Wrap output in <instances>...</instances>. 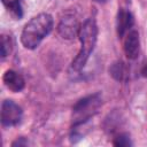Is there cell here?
<instances>
[{
  "mask_svg": "<svg viewBox=\"0 0 147 147\" xmlns=\"http://www.w3.org/2000/svg\"><path fill=\"white\" fill-rule=\"evenodd\" d=\"M13 51V39L9 34H1V59L5 60Z\"/></svg>",
  "mask_w": 147,
  "mask_h": 147,
  "instance_id": "obj_10",
  "label": "cell"
},
{
  "mask_svg": "<svg viewBox=\"0 0 147 147\" xmlns=\"http://www.w3.org/2000/svg\"><path fill=\"white\" fill-rule=\"evenodd\" d=\"M110 74L111 76L117 79V80H122L125 76V69H124V65L123 63H114L113 67L110 68Z\"/></svg>",
  "mask_w": 147,
  "mask_h": 147,
  "instance_id": "obj_11",
  "label": "cell"
},
{
  "mask_svg": "<svg viewBox=\"0 0 147 147\" xmlns=\"http://www.w3.org/2000/svg\"><path fill=\"white\" fill-rule=\"evenodd\" d=\"M95 1H98V2H106L107 0H95Z\"/></svg>",
  "mask_w": 147,
  "mask_h": 147,
  "instance_id": "obj_14",
  "label": "cell"
},
{
  "mask_svg": "<svg viewBox=\"0 0 147 147\" xmlns=\"http://www.w3.org/2000/svg\"><path fill=\"white\" fill-rule=\"evenodd\" d=\"M141 74H142V76L147 77V63L144 65V68H142V70H141Z\"/></svg>",
  "mask_w": 147,
  "mask_h": 147,
  "instance_id": "obj_13",
  "label": "cell"
},
{
  "mask_svg": "<svg viewBox=\"0 0 147 147\" xmlns=\"http://www.w3.org/2000/svg\"><path fill=\"white\" fill-rule=\"evenodd\" d=\"M54 25L52 15L40 13L32 17L23 28L21 33V42L26 49H36L40 42L51 33Z\"/></svg>",
  "mask_w": 147,
  "mask_h": 147,
  "instance_id": "obj_1",
  "label": "cell"
},
{
  "mask_svg": "<svg viewBox=\"0 0 147 147\" xmlns=\"http://www.w3.org/2000/svg\"><path fill=\"white\" fill-rule=\"evenodd\" d=\"M2 5L7 8V10L13 15L15 18L20 20L23 15V9H22V1L23 0H1Z\"/></svg>",
  "mask_w": 147,
  "mask_h": 147,
  "instance_id": "obj_9",
  "label": "cell"
},
{
  "mask_svg": "<svg viewBox=\"0 0 147 147\" xmlns=\"http://www.w3.org/2000/svg\"><path fill=\"white\" fill-rule=\"evenodd\" d=\"M78 37L80 40V48L71 63V69L75 71H79L85 67L90 55L95 47L98 39V25L93 18H87L82 24Z\"/></svg>",
  "mask_w": 147,
  "mask_h": 147,
  "instance_id": "obj_2",
  "label": "cell"
},
{
  "mask_svg": "<svg viewBox=\"0 0 147 147\" xmlns=\"http://www.w3.org/2000/svg\"><path fill=\"white\" fill-rule=\"evenodd\" d=\"M133 25V16L129 10L119 9L117 13V20H116V28L117 33L119 37H124L127 31L132 29Z\"/></svg>",
  "mask_w": 147,
  "mask_h": 147,
  "instance_id": "obj_8",
  "label": "cell"
},
{
  "mask_svg": "<svg viewBox=\"0 0 147 147\" xmlns=\"http://www.w3.org/2000/svg\"><path fill=\"white\" fill-rule=\"evenodd\" d=\"M23 110L13 100H5L1 103V124L3 126H15L22 119Z\"/></svg>",
  "mask_w": 147,
  "mask_h": 147,
  "instance_id": "obj_4",
  "label": "cell"
},
{
  "mask_svg": "<svg viewBox=\"0 0 147 147\" xmlns=\"http://www.w3.org/2000/svg\"><path fill=\"white\" fill-rule=\"evenodd\" d=\"M114 145L119 147H127V146H131V140L127 134H119L117 138H115Z\"/></svg>",
  "mask_w": 147,
  "mask_h": 147,
  "instance_id": "obj_12",
  "label": "cell"
},
{
  "mask_svg": "<svg viewBox=\"0 0 147 147\" xmlns=\"http://www.w3.org/2000/svg\"><path fill=\"white\" fill-rule=\"evenodd\" d=\"M80 24L74 16H65L61 20L59 24V33L63 39H74L79 36Z\"/></svg>",
  "mask_w": 147,
  "mask_h": 147,
  "instance_id": "obj_6",
  "label": "cell"
},
{
  "mask_svg": "<svg viewBox=\"0 0 147 147\" xmlns=\"http://www.w3.org/2000/svg\"><path fill=\"white\" fill-rule=\"evenodd\" d=\"M2 80L6 87L13 92H21L25 86L23 76L15 70H7L2 76Z\"/></svg>",
  "mask_w": 147,
  "mask_h": 147,
  "instance_id": "obj_7",
  "label": "cell"
},
{
  "mask_svg": "<svg viewBox=\"0 0 147 147\" xmlns=\"http://www.w3.org/2000/svg\"><path fill=\"white\" fill-rule=\"evenodd\" d=\"M101 106V95L99 93L85 96L80 99L72 109L74 126L85 124L91 117H93Z\"/></svg>",
  "mask_w": 147,
  "mask_h": 147,
  "instance_id": "obj_3",
  "label": "cell"
},
{
  "mask_svg": "<svg viewBox=\"0 0 147 147\" xmlns=\"http://www.w3.org/2000/svg\"><path fill=\"white\" fill-rule=\"evenodd\" d=\"M123 48L129 60H136L138 57L139 51H140V41H139V33L137 30L131 29L125 33Z\"/></svg>",
  "mask_w": 147,
  "mask_h": 147,
  "instance_id": "obj_5",
  "label": "cell"
}]
</instances>
